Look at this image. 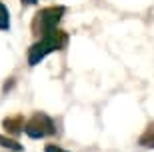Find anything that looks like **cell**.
Wrapping results in <instances>:
<instances>
[{
    "label": "cell",
    "instance_id": "3",
    "mask_svg": "<svg viewBox=\"0 0 154 152\" xmlns=\"http://www.w3.org/2000/svg\"><path fill=\"white\" fill-rule=\"evenodd\" d=\"M60 14H62V8H46V10H42L38 14V20H40V26H42V30H44V34L52 32L54 30V26L58 24V20H60Z\"/></svg>",
    "mask_w": 154,
    "mask_h": 152
},
{
    "label": "cell",
    "instance_id": "4",
    "mask_svg": "<svg viewBox=\"0 0 154 152\" xmlns=\"http://www.w3.org/2000/svg\"><path fill=\"white\" fill-rule=\"evenodd\" d=\"M0 146H4V148H12V150H22V146H20L18 142L10 140V138H4V136H0Z\"/></svg>",
    "mask_w": 154,
    "mask_h": 152
},
{
    "label": "cell",
    "instance_id": "1",
    "mask_svg": "<svg viewBox=\"0 0 154 152\" xmlns=\"http://www.w3.org/2000/svg\"><path fill=\"white\" fill-rule=\"evenodd\" d=\"M62 44V40H58V34L52 30V32L44 34V38L40 40V42H36L32 48H30L28 52V62L34 66V64H38L42 58L46 56V54H50L52 50H58V46Z\"/></svg>",
    "mask_w": 154,
    "mask_h": 152
},
{
    "label": "cell",
    "instance_id": "8",
    "mask_svg": "<svg viewBox=\"0 0 154 152\" xmlns=\"http://www.w3.org/2000/svg\"><path fill=\"white\" fill-rule=\"evenodd\" d=\"M22 2H24V4H34L36 0H22Z\"/></svg>",
    "mask_w": 154,
    "mask_h": 152
},
{
    "label": "cell",
    "instance_id": "5",
    "mask_svg": "<svg viewBox=\"0 0 154 152\" xmlns=\"http://www.w3.org/2000/svg\"><path fill=\"white\" fill-rule=\"evenodd\" d=\"M0 28H8V10L0 4Z\"/></svg>",
    "mask_w": 154,
    "mask_h": 152
},
{
    "label": "cell",
    "instance_id": "2",
    "mask_svg": "<svg viewBox=\"0 0 154 152\" xmlns=\"http://www.w3.org/2000/svg\"><path fill=\"white\" fill-rule=\"evenodd\" d=\"M24 130H26V134L32 136V138H44L46 134H52V132H54V124H52V120L48 118L46 114H36Z\"/></svg>",
    "mask_w": 154,
    "mask_h": 152
},
{
    "label": "cell",
    "instance_id": "7",
    "mask_svg": "<svg viewBox=\"0 0 154 152\" xmlns=\"http://www.w3.org/2000/svg\"><path fill=\"white\" fill-rule=\"evenodd\" d=\"M146 146H152V148H154V136H152V138L148 140V144H146Z\"/></svg>",
    "mask_w": 154,
    "mask_h": 152
},
{
    "label": "cell",
    "instance_id": "6",
    "mask_svg": "<svg viewBox=\"0 0 154 152\" xmlns=\"http://www.w3.org/2000/svg\"><path fill=\"white\" fill-rule=\"evenodd\" d=\"M46 152H66V150H62L60 146H54V144H50V146H46Z\"/></svg>",
    "mask_w": 154,
    "mask_h": 152
}]
</instances>
